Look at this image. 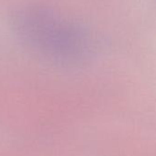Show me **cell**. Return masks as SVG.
<instances>
[{
	"mask_svg": "<svg viewBox=\"0 0 156 156\" xmlns=\"http://www.w3.org/2000/svg\"><path fill=\"white\" fill-rule=\"evenodd\" d=\"M11 28L28 48L61 62L80 60L89 53L90 40L78 25L62 19L49 7L28 5L11 16Z\"/></svg>",
	"mask_w": 156,
	"mask_h": 156,
	"instance_id": "6da1fadb",
	"label": "cell"
}]
</instances>
